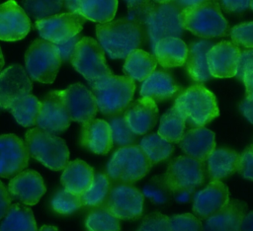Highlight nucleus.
I'll return each mask as SVG.
<instances>
[{
	"instance_id": "nucleus-5",
	"label": "nucleus",
	"mask_w": 253,
	"mask_h": 231,
	"mask_svg": "<svg viewBox=\"0 0 253 231\" xmlns=\"http://www.w3.org/2000/svg\"><path fill=\"white\" fill-rule=\"evenodd\" d=\"M181 22L184 30L202 38L224 37L229 30L215 0L181 10Z\"/></svg>"
},
{
	"instance_id": "nucleus-22",
	"label": "nucleus",
	"mask_w": 253,
	"mask_h": 231,
	"mask_svg": "<svg viewBox=\"0 0 253 231\" xmlns=\"http://www.w3.org/2000/svg\"><path fill=\"white\" fill-rule=\"evenodd\" d=\"M80 144L96 154H107L113 147L111 127L108 121L93 118L82 123Z\"/></svg>"
},
{
	"instance_id": "nucleus-54",
	"label": "nucleus",
	"mask_w": 253,
	"mask_h": 231,
	"mask_svg": "<svg viewBox=\"0 0 253 231\" xmlns=\"http://www.w3.org/2000/svg\"><path fill=\"white\" fill-rule=\"evenodd\" d=\"M240 231H253V211L244 215Z\"/></svg>"
},
{
	"instance_id": "nucleus-58",
	"label": "nucleus",
	"mask_w": 253,
	"mask_h": 231,
	"mask_svg": "<svg viewBox=\"0 0 253 231\" xmlns=\"http://www.w3.org/2000/svg\"><path fill=\"white\" fill-rule=\"evenodd\" d=\"M3 66H4V57H3L2 50H1V48H0V71H1V69L3 68Z\"/></svg>"
},
{
	"instance_id": "nucleus-7",
	"label": "nucleus",
	"mask_w": 253,
	"mask_h": 231,
	"mask_svg": "<svg viewBox=\"0 0 253 231\" xmlns=\"http://www.w3.org/2000/svg\"><path fill=\"white\" fill-rule=\"evenodd\" d=\"M25 139L30 156L46 168L59 171L68 163V147L65 141L55 134L36 127L26 132Z\"/></svg>"
},
{
	"instance_id": "nucleus-19",
	"label": "nucleus",
	"mask_w": 253,
	"mask_h": 231,
	"mask_svg": "<svg viewBox=\"0 0 253 231\" xmlns=\"http://www.w3.org/2000/svg\"><path fill=\"white\" fill-rule=\"evenodd\" d=\"M63 92L71 120L83 123L95 117L98 111L96 98L84 85L75 83L63 90Z\"/></svg>"
},
{
	"instance_id": "nucleus-21",
	"label": "nucleus",
	"mask_w": 253,
	"mask_h": 231,
	"mask_svg": "<svg viewBox=\"0 0 253 231\" xmlns=\"http://www.w3.org/2000/svg\"><path fill=\"white\" fill-rule=\"evenodd\" d=\"M229 201L228 188L221 181H211L194 196L193 211L202 219L214 214Z\"/></svg>"
},
{
	"instance_id": "nucleus-42",
	"label": "nucleus",
	"mask_w": 253,
	"mask_h": 231,
	"mask_svg": "<svg viewBox=\"0 0 253 231\" xmlns=\"http://www.w3.org/2000/svg\"><path fill=\"white\" fill-rule=\"evenodd\" d=\"M169 221L171 231H203L201 220L191 213L175 214Z\"/></svg>"
},
{
	"instance_id": "nucleus-25",
	"label": "nucleus",
	"mask_w": 253,
	"mask_h": 231,
	"mask_svg": "<svg viewBox=\"0 0 253 231\" xmlns=\"http://www.w3.org/2000/svg\"><path fill=\"white\" fill-rule=\"evenodd\" d=\"M180 91L181 87L170 73L156 70L143 81L139 94L141 97H148L154 102H163L175 97Z\"/></svg>"
},
{
	"instance_id": "nucleus-2",
	"label": "nucleus",
	"mask_w": 253,
	"mask_h": 231,
	"mask_svg": "<svg viewBox=\"0 0 253 231\" xmlns=\"http://www.w3.org/2000/svg\"><path fill=\"white\" fill-rule=\"evenodd\" d=\"M96 35L102 48L113 59L126 58L142 44L144 37L141 25L126 18L98 24Z\"/></svg>"
},
{
	"instance_id": "nucleus-39",
	"label": "nucleus",
	"mask_w": 253,
	"mask_h": 231,
	"mask_svg": "<svg viewBox=\"0 0 253 231\" xmlns=\"http://www.w3.org/2000/svg\"><path fill=\"white\" fill-rule=\"evenodd\" d=\"M111 132L113 143L117 146H128L132 145L136 140V134L131 131V129L126 124L124 115L113 116L108 121Z\"/></svg>"
},
{
	"instance_id": "nucleus-29",
	"label": "nucleus",
	"mask_w": 253,
	"mask_h": 231,
	"mask_svg": "<svg viewBox=\"0 0 253 231\" xmlns=\"http://www.w3.org/2000/svg\"><path fill=\"white\" fill-rule=\"evenodd\" d=\"M240 154L229 148L214 149L207 159L211 181H220L237 172Z\"/></svg>"
},
{
	"instance_id": "nucleus-16",
	"label": "nucleus",
	"mask_w": 253,
	"mask_h": 231,
	"mask_svg": "<svg viewBox=\"0 0 253 231\" xmlns=\"http://www.w3.org/2000/svg\"><path fill=\"white\" fill-rule=\"evenodd\" d=\"M240 48L230 41L213 44L207 53V62L211 77L230 78L236 76Z\"/></svg>"
},
{
	"instance_id": "nucleus-3",
	"label": "nucleus",
	"mask_w": 253,
	"mask_h": 231,
	"mask_svg": "<svg viewBox=\"0 0 253 231\" xmlns=\"http://www.w3.org/2000/svg\"><path fill=\"white\" fill-rule=\"evenodd\" d=\"M98 110L105 116H113L125 112L133 97L134 81L127 76L109 75L90 83Z\"/></svg>"
},
{
	"instance_id": "nucleus-23",
	"label": "nucleus",
	"mask_w": 253,
	"mask_h": 231,
	"mask_svg": "<svg viewBox=\"0 0 253 231\" xmlns=\"http://www.w3.org/2000/svg\"><path fill=\"white\" fill-rule=\"evenodd\" d=\"M246 204L240 200H229L220 210L206 218L203 231H240Z\"/></svg>"
},
{
	"instance_id": "nucleus-56",
	"label": "nucleus",
	"mask_w": 253,
	"mask_h": 231,
	"mask_svg": "<svg viewBox=\"0 0 253 231\" xmlns=\"http://www.w3.org/2000/svg\"><path fill=\"white\" fill-rule=\"evenodd\" d=\"M126 1L127 2L129 9L136 7L138 4H140L142 2V0H126Z\"/></svg>"
},
{
	"instance_id": "nucleus-59",
	"label": "nucleus",
	"mask_w": 253,
	"mask_h": 231,
	"mask_svg": "<svg viewBox=\"0 0 253 231\" xmlns=\"http://www.w3.org/2000/svg\"><path fill=\"white\" fill-rule=\"evenodd\" d=\"M151 1H153L155 3H167V2H172L174 0H151Z\"/></svg>"
},
{
	"instance_id": "nucleus-35",
	"label": "nucleus",
	"mask_w": 253,
	"mask_h": 231,
	"mask_svg": "<svg viewBox=\"0 0 253 231\" xmlns=\"http://www.w3.org/2000/svg\"><path fill=\"white\" fill-rule=\"evenodd\" d=\"M40 109L41 102L38 98L28 94L17 100L9 110L17 122L27 127L36 124Z\"/></svg>"
},
{
	"instance_id": "nucleus-38",
	"label": "nucleus",
	"mask_w": 253,
	"mask_h": 231,
	"mask_svg": "<svg viewBox=\"0 0 253 231\" xmlns=\"http://www.w3.org/2000/svg\"><path fill=\"white\" fill-rule=\"evenodd\" d=\"M26 14L39 21L57 14L63 7V0H23Z\"/></svg>"
},
{
	"instance_id": "nucleus-4",
	"label": "nucleus",
	"mask_w": 253,
	"mask_h": 231,
	"mask_svg": "<svg viewBox=\"0 0 253 231\" xmlns=\"http://www.w3.org/2000/svg\"><path fill=\"white\" fill-rule=\"evenodd\" d=\"M174 107L182 114L186 122L195 127L206 125L219 115L215 96L201 84L192 85L180 93Z\"/></svg>"
},
{
	"instance_id": "nucleus-60",
	"label": "nucleus",
	"mask_w": 253,
	"mask_h": 231,
	"mask_svg": "<svg viewBox=\"0 0 253 231\" xmlns=\"http://www.w3.org/2000/svg\"><path fill=\"white\" fill-rule=\"evenodd\" d=\"M250 148H251V149H252V150H253V144H252V145H251V146H250Z\"/></svg>"
},
{
	"instance_id": "nucleus-17",
	"label": "nucleus",
	"mask_w": 253,
	"mask_h": 231,
	"mask_svg": "<svg viewBox=\"0 0 253 231\" xmlns=\"http://www.w3.org/2000/svg\"><path fill=\"white\" fill-rule=\"evenodd\" d=\"M31 30L29 16L16 1L0 4V39L16 41L24 38Z\"/></svg>"
},
{
	"instance_id": "nucleus-33",
	"label": "nucleus",
	"mask_w": 253,
	"mask_h": 231,
	"mask_svg": "<svg viewBox=\"0 0 253 231\" xmlns=\"http://www.w3.org/2000/svg\"><path fill=\"white\" fill-rule=\"evenodd\" d=\"M185 117L173 106L161 116L157 133L168 142L177 143L185 133Z\"/></svg>"
},
{
	"instance_id": "nucleus-52",
	"label": "nucleus",
	"mask_w": 253,
	"mask_h": 231,
	"mask_svg": "<svg viewBox=\"0 0 253 231\" xmlns=\"http://www.w3.org/2000/svg\"><path fill=\"white\" fill-rule=\"evenodd\" d=\"M241 81L245 86V96L253 98V69L244 72Z\"/></svg>"
},
{
	"instance_id": "nucleus-48",
	"label": "nucleus",
	"mask_w": 253,
	"mask_h": 231,
	"mask_svg": "<svg viewBox=\"0 0 253 231\" xmlns=\"http://www.w3.org/2000/svg\"><path fill=\"white\" fill-rule=\"evenodd\" d=\"M251 0H219L220 6L226 12H242L250 5Z\"/></svg>"
},
{
	"instance_id": "nucleus-18",
	"label": "nucleus",
	"mask_w": 253,
	"mask_h": 231,
	"mask_svg": "<svg viewBox=\"0 0 253 231\" xmlns=\"http://www.w3.org/2000/svg\"><path fill=\"white\" fill-rule=\"evenodd\" d=\"M8 191L12 198L25 205H35L46 189L42 176L37 171L24 170L10 180Z\"/></svg>"
},
{
	"instance_id": "nucleus-1",
	"label": "nucleus",
	"mask_w": 253,
	"mask_h": 231,
	"mask_svg": "<svg viewBox=\"0 0 253 231\" xmlns=\"http://www.w3.org/2000/svg\"><path fill=\"white\" fill-rule=\"evenodd\" d=\"M129 10L136 13L138 23L145 29L152 46L161 38H180L183 34L181 10L173 1L155 3L151 0H142L140 4Z\"/></svg>"
},
{
	"instance_id": "nucleus-41",
	"label": "nucleus",
	"mask_w": 253,
	"mask_h": 231,
	"mask_svg": "<svg viewBox=\"0 0 253 231\" xmlns=\"http://www.w3.org/2000/svg\"><path fill=\"white\" fill-rule=\"evenodd\" d=\"M143 196L156 204H163L168 201L172 195L171 191L167 187L163 176H155L150 179L142 189Z\"/></svg>"
},
{
	"instance_id": "nucleus-8",
	"label": "nucleus",
	"mask_w": 253,
	"mask_h": 231,
	"mask_svg": "<svg viewBox=\"0 0 253 231\" xmlns=\"http://www.w3.org/2000/svg\"><path fill=\"white\" fill-rule=\"evenodd\" d=\"M25 64L27 73L33 80L50 84L55 80L61 64L59 50L48 40L36 39L26 51Z\"/></svg>"
},
{
	"instance_id": "nucleus-11",
	"label": "nucleus",
	"mask_w": 253,
	"mask_h": 231,
	"mask_svg": "<svg viewBox=\"0 0 253 231\" xmlns=\"http://www.w3.org/2000/svg\"><path fill=\"white\" fill-rule=\"evenodd\" d=\"M163 178L171 192L181 189H196L205 181L204 163L188 155L178 156L168 164Z\"/></svg>"
},
{
	"instance_id": "nucleus-57",
	"label": "nucleus",
	"mask_w": 253,
	"mask_h": 231,
	"mask_svg": "<svg viewBox=\"0 0 253 231\" xmlns=\"http://www.w3.org/2000/svg\"><path fill=\"white\" fill-rule=\"evenodd\" d=\"M39 231H58V229L54 226H49V225H43Z\"/></svg>"
},
{
	"instance_id": "nucleus-12",
	"label": "nucleus",
	"mask_w": 253,
	"mask_h": 231,
	"mask_svg": "<svg viewBox=\"0 0 253 231\" xmlns=\"http://www.w3.org/2000/svg\"><path fill=\"white\" fill-rule=\"evenodd\" d=\"M85 21L80 14L67 12L39 20L35 27L43 39L56 44L78 35Z\"/></svg>"
},
{
	"instance_id": "nucleus-46",
	"label": "nucleus",
	"mask_w": 253,
	"mask_h": 231,
	"mask_svg": "<svg viewBox=\"0 0 253 231\" xmlns=\"http://www.w3.org/2000/svg\"><path fill=\"white\" fill-rule=\"evenodd\" d=\"M81 38H82V37L78 34V35L72 37L71 38H69L65 41H62V42H59V43L55 44L57 46L58 50H59L61 61L66 62V61L70 60V57H71V55H72V53L75 49V46Z\"/></svg>"
},
{
	"instance_id": "nucleus-40",
	"label": "nucleus",
	"mask_w": 253,
	"mask_h": 231,
	"mask_svg": "<svg viewBox=\"0 0 253 231\" xmlns=\"http://www.w3.org/2000/svg\"><path fill=\"white\" fill-rule=\"evenodd\" d=\"M50 206L56 213L67 215L77 211L82 206V203L80 195L61 189L58 190L52 196Z\"/></svg>"
},
{
	"instance_id": "nucleus-10",
	"label": "nucleus",
	"mask_w": 253,
	"mask_h": 231,
	"mask_svg": "<svg viewBox=\"0 0 253 231\" xmlns=\"http://www.w3.org/2000/svg\"><path fill=\"white\" fill-rule=\"evenodd\" d=\"M142 192L129 184H115L104 206L118 219L132 220L140 217L143 211Z\"/></svg>"
},
{
	"instance_id": "nucleus-27",
	"label": "nucleus",
	"mask_w": 253,
	"mask_h": 231,
	"mask_svg": "<svg viewBox=\"0 0 253 231\" xmlns=\"http://www.w3.org/2000/svg\"><path fill=\"white\" fill-rule=\"evenodd\" d=\"M154 56L163 68L182 66L187 59L188 46L180 38L168 37L159 39L153 45Z\"/></svg>"
},
{
	"instance_id": "nucleus-31",
	"label": "nucleus",
	"mask_w": 253,
	"mask_h": 231,
	"mask_svg": "<svg viewBox=\"0 0 253 231\" xmlns=\"http://www.w3.org/2000/svg\"><path fill=\"white\" fill-rule=\"evenodd\" d=\"M0 231H38L32 209L21 203L10 205L0 224Z\"/></svg>"
},
{
	"instance_id": "nucleus-6",
	"label": "nucleus",
	"mask_w": 253,
	"mask_h": 231,
	"mask_svg": "<svg viewBox=\"0 0 253 231\" xmlns=\"http://www.w3.org/2000/svg\"><path fill=\"white\" fill-rule=\"evenodd\" d=\"M152 165L139 145L124 146L110 158L106 175L111 182L131 184L146 176Z\"/></svg>"
},
{
	"instance_id": "nucleus-37",
	"label": "nucleus",
	"mask_w": 253,
	"mask_h": 231,
	"mask_svg": "<svg viewBox=\"0 0 253 231\" xmlns=\"http://www.w3.org/2000/svg\"><path fill=\"white\" fill-rule=\"evenodd\" d=\"M86 231H120V219L114 216L104 205L94 208L85 219Z\"/></svg>"
},
{
	"instance_id": "nucleus-43",
	"label": "nucleus",
	"mask_w": 253,
	"mask_h": 231,
	"mask_svg": "<svg viewBox=\"0 0 253 231\" xmlns=\"http://www.w3.org/2000/svg\"><path fill=\"white\" fill-rule=\"evenodd\" d=\"M229 35L235 45L253 49V22L234 26Z\"/></svg>"
},
{
	"instance_id": "nucleus-47",
	"label": "nucleus",
	"mask_w": 253,
	"mask_h": 231,
	"mask_svg": "<svg viewBox=\"0 0 253 231\" xmlns=\"http://www.w3.org/2000/svg\"><path fill=\"white\" fill-rule=\"evenodd\" d=\"M253 69V49L243 50L240 53L236 76L241 80L244 72Z\"/></svg>"
},
{
	"instance_id": "nucleus-13",
	"label": "nucleus",
	"mask_w": 253,
	"mask_h": 231,
	"mask_svg": "<svg viewBox=\"0 0 253 231\" xmlns=\"http://www.w3.org/2000/svg\"><path fill=\"white\" fill-rule=\"evenodd\" d=\"M71 118L67 112L63 90L49 92L41 102V109L36 124L39 128L60 133L68 128Z\"/></svg>"
},
{
	"instance_id": "nucleus-26",
	"label": "nucleus",
	"mask_w": 253,
	"mask_h": 231,
	"mask_svg": "<svg viewBox=\"0 0 253 231\" xmlns=\"http://www.w3.org/2000/svg\"><path fill=\"white\" fill-rule=\"evenodd\" d=\"M94 171L83 160L68 162L63 168L60 182L64 190L77 195H81L92 184Z\"/></svg>"
},
{
	"instance_id": "nucleus-51",
	"label": "nucleus",
	"mask_w": 253,
	"mask_h": 231,
	"mask_svg": "<svg viewBox=\"0 0 253 231\" xmlns=\"http://www.w3.org/2000/svg\"><path fill=\"white\" fill-rule=\"evenodd\" d=\"M195 189H181V190H177L172 192V195L174 197V199L178 202H189L194 195Z\"/></svg>"
},
{
	"instance_id": "nucleus-20",
	"label": "nucleus",
	"mask_w": 253,
	"mask_h": 231,
	"mask_svg": "<svg viewBox=\"0 0 253 231\" xmlns=\"http://www.w3.org/2000/svg\"><path fill=\"white\" fill-rule=\"evenodd\" d=\"M123 115L131 131L136 135H143L156 124L158 108L152 99L141 97L130 103Z\"/></svg>"
},
{
	"instance_id": "nucleus-53",
	"label": "nucleus",
	"mask_w": 253,
	"mask_h": 231,
	"mask_svg": "<svg viewBox=\"0 0 253 231\" xmlns=\"http://www.w3.org/2000/svg\"><path fill=\"white\" fill-rule=\"evenodd\" d=\"M211 0H174L173 2L177 5V7L180 10H184L190 7H194L197 5H201L204 3H207Z\"/></svg>"
},
{
	"instance_id": "nucleus-44",
	"label": "nucleus",
	"mask_w": 253,
	"mask_h": 231,
	"mask_svg": "<svg viewBox=\"0 0 253 231\" xmlns=\"http://www.w3.org/2000/svg\"><path fill=\"white\" fill-rule=\"evenodd\" d=\"M136 231H171L169 217L159 211L147 214Z\"/></svg>"
},
{
	"instance_id": "nucleus-36",
	"label": "nucleus",
	"mask_w": 253,
	"mask_h": 231,
	"mask_svg": "<svg viewBox=\"0 0 253 231\" xmlns=\"http://www.w3.org/2000/svg\"><path fill=\"white\" fill-rule=\"evenodd\" d=\"M139 146L152 164L166 160L174 150V146L158 133H151L144 136L140 140Z\"/></svg>"
},
{
	"instance_id": "nucleus-24",
	"label": "nucleus",
	"mask_w": 253,
	"mask_h": 231,
	"mask_svg": "<svg viewBox=\"0 0 253 231\" xmlns=\"http://www.w3.org/2000/svg\"><path fill=\"white\" fill-rule=\"evenodd\" d=\"M214 136L206 127H194L184 133L179 145L186 155L204 163L215 149Z\"/></svg>"
},
{
	"instance_id": "nucleus-9",
	"label": "nucleus",
	"mask_w": 253,
	"mask_h": 231,
	"mask_svg": "<svg viewBox=\"0 0 253 231\" xmlns=\"http://www.w3.org/2000/svg\"><path fill=\"white\" fill-rule=\"evenodd\" d=\"M70 61L74 69L89 83L112 75L106 62L104 49L92 38L82 37L75 46Z\"/></svg>"
},
{
	"instance_id": "nucleus-32",
	"label": "nucleus",
	"mask_w": 253,
	"mask_h": 231,
	"mask_svg": "<svg viewBox=\"0 0 253 231\" xmlns=\"http://www.w3.org/2000/svg\"><path fill=\"white\" fill-rule=\"evenodd\" d=\"M78 13L96 23H107L114 19L118 0H77Z\"/></svg>"
},
{
	"instance_id": "nucleus-50",
	"label": "nucleus",
	"mask_w": 253,
	"mask_h": 231,
	"mask_svg": "<svg viewBox=\"0 0 253 231\" xmlns=\"http://www.w3.org/2000/svg\"><path fill=\"white\" fill-rule=\"evenodd\" d=\"M239 109L242 115L251 122L253 123V98L246 97L240 103Z\"/></svg>"
},
{
	"instance_id": "nucleus-49",
	"label": "nucleus",
	"mask_w": 253,
	"mask_h": 231,
	"mask_svg": "<svg viewBox=\"0 0 253 231\" xmlns=\"http://www.w3.org/2000/svg\"><path fill=\"white\" fill-rule=\"evenodd\" d=\"M11 195L9 193L6 186L0 181V219L5 216L10 205H11Z\"/></svg>"
},
{
	"instance_id": "nucleus-14",
	"label": "nucleus",
	"mask_w": 253,
	"mask_h": 231,
	"mask_svg": "<svg viewBox=\"0 0 253 231\" xmlns=\"http://www.w3.org/2000/svg\"><path fill=\"white\" fill-rule=\"evenodd\" d=\"M30 154L26 143L15 134L0 135V178H11L24 171Z\"/></svg>"
},
{
	"instance_id": "nucleus-28",
	"label": "nucleus",
	"mask_w": 253,
	"mask_h": 231,
	"mask_svg": "<svg viewBox=\"0 0 253 231\" xmlns=\"http://www.w3.org/2000/svg\"><path fill=\"white\" fill-rule=\"evenodd\" d=\"M212 45L213 42L203 39L192 42L189 46L185 63L187 72L193 80L203 83L211 78L207 62V53Z\"/></svg>"
},
{
	"instance_id": "nucleus-34",
	"label": "nucleus",
	"mask_w": 253,
	"mask_h": 231,
	"mask_svg": "<svg viewBox=\"0 0 253 231\" xmlns=\"http://www.w3.org/2000/svg\"><path fill=\"white\" fill-rule=\"evenodd\" d=\"M111 183L106 174L98 173L94 175L91 186L80 195L82 206L90 208L103 206L110 192Z\"/></svg>"
},
{
	"instance_id": "nucleus-30",
	"label": "nucleus",
	"mask_w": 253,
	"mask_h": 231,
	"mask_svg": "<svg viewBox=\"0 0 253 231\" xmlns=\"http://www.w3.org/2000/svg\"><path fill=\"white\" fill-rule=\"evenodd\" d=\"M156 65L157 60L154 55L137 48L126 57L124 72L132 80L144 81L155 71Z\"/></svg>"
},
{
	"instance_id": "nucleus-55",
	"label": "nucleus",
	"mask_w": 253,
	"mask_h": 231,
	"mask_svg": "<svg viewBox=\"0 0 253 231\" xmlns=\"http://www.w3.org/2000/svg\"><path fill=\"white\" fill-rule=\"evenodd\" d=\"M63 5L67 9L69 13H78V5H77V0H65L63 2Z\"/></svg>"
},
{
	"instance_id": "nucleus-45",
	"label": "nucleus",
	"mask_w": 253,
	"mask_h": 231,
	"mask_svg": "<svg viewBox=\"0 0 253 231\" xmlns=\"http://www.w3.org/2000/svg\"><path fill=\"white\" fill-rule=\"evenodd\" d=\"M237 172L243 178L253 181V150L250 147L241 153Z\"/></svg>"
},
{
	"instance_id": "nucleus-15",
	"label": "nucleus",
	"mask_w": 253,
	"mask_h": 231,
	"mask_svg": "<svg viewBox=\"0 0 253 231\" xmlns=\"http://www.w3.org/2000/svg\"><path fill=\"white\" fill-rule=\"evenodd\" d=\"M32 87L23 66L15 64L0 71V109L9 110L17 100L30 94Z\"/></svg>"
}]
</instances>
